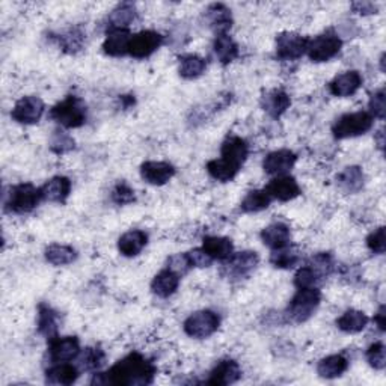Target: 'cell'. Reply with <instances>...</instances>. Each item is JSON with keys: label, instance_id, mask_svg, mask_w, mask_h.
<instances>
[{"label": "cell", "instance_id": "cell-32", "mask_svg": "<svg viewBox=\"0 0 386 386\" xmlns=\"http://www.w3.org/2000/svg\"><path fill=\"white\" fill-rule=\"evenodd\" d=\"M59 319L57 312L48 305H40L38 308V332L44 335L48 341L57 336Z\"/></svg>", "mask_w": 386, "mask_h": 386}, {"label": "cell", "instance_id": "cell-15", "mask_svg": "<svg viewBox=\"0 0 386 386\" xmlns=\"http://www.w3.org/2000/svg\"><path fill=\"white\" fill-rule=\"evenodd\" d=\"M362 83H364V79H362L360 72L356 70H348L333 77V80L329 83V92L333 96H338V99H346V96L356 94L360 89Z\"/></svg>", "mask_w": 386, "mask_h": 386}, {"label": "cell", "instance_id": "cell-35", "mask_svg": "<svg viewBox=\"0 0 386 386\" xmlns=\"http://www.w3.org/2000/svg\"><path fill=\"white\" fill-rule=\"evenodd\" d=\"M270 204H272V197L269 195L268 190L255 189L246 193V197L240 204V209L245 213H260L265 209H269Z\"/></svg>", "mask_w": 386, "mask_h": 386}, {"label": "cell", "instance_id": "cell-30", "mask_svg": "<svg viewBox=\"0 0 386 386\" xmlns=\"http://www.w3.org/2000/svg\"><path fill=\"white\" fill-rule=\"evenodd\" d=\"M348 368V360L343 355H331L323 358L319 365H317V373L319 376L323 379H336L343 376V374Z\"/></svg>", "mask_w": 386, "mask_h": 386}, {"label": "cell", "instance_id": "cell-28", "mask_svg": "<svg viewBox=\"0 0 386 386\" xmlns=\"http://www.w3.org/2000/svg\"><path fill=\"white\" fill-rule=\"evenodd\" d=\"M368 316L364 311L347 309L336 319L338 329L346 333H359L368 326Z\"/></svg>", "mask_w": 386, "mask_h": 386}, {"label": "cell", "instance_id": "cell-46", "mask_svg": "<svg viewBox=\"0 0 386 386\" xmlns=\"http://www.w3.org/2000/svg\"><path fill=\"white\" fill-rule=\"evenodd\" d=\"M167 269L175 272L178 276L186 275L192 269V264H190L187 253H174V255L169 257L167 258Z\"/></svg>", "mask_w": 386, "mask_h": 386}, {"label": "cell", "instance_id": "cell-7", "mask_svg": "<svg viewBox=\"0 0 386 386\" xmlns=\"http://www.w3.org/2000/svg\"><path fill=\"white\" fill-rule=\"evenodd\" d=\"M221 326V317L211 309H201L190 314L186 319L183 328L184 332L195 340H205L217 332Z\"/></svg>", "mask_w": 386, "mask_h": 386}, {"label": "cell", "instance_id": "cell-33", "mask_svg": "<svg viewBox=\"0 0 386 386\" xmlns=\"http://www.w3.org/2000/svg\"><path fill=\"white\" fill-rule=\"evenodd\" d=\"M338 186L346 193H358L364 187V171L359 166H347L344 171L338 175Z\"/></svg>", "mask_w": 386, "mask_h": 386}, {"label": "cell", "instance_id": "cell-47", "mask_svg": "<svg viewBox=\"0 0 386 386\" xmlns=\"http://www.w3.org/2000/svg\"><path fill=\"white\" fill-rule=\"evenodd\" d=\"M367 246L373 253H377V255H383L386 250V241H385V226H379L374 229L373 233L367 237Z\"/></svg>", "mask_w": 386, "mask_h": 386}, {"label": "cell", "instance_id": "cell-48", "mask_svg": "<svg viewBox=\"0 0 386 386\" xmlns=\"http://www.w3.org/2000/svg\"><path fill=\"white\" fill-rule=\"evenodd\" d=\"M57 40H59V44L62 45L64 50H67L68 53H75L82 47L83 33H80L79 31H70L65 35H60Z\"/></svg>", "mask_w": 386, "mask_h": 386}, {"label": "cell", "instance_id": "cell-20", "mask_svg": "<svg viewBox=\"0 0 386 386\" xmlns=\"http://www.w3.org/2000/svg\"><path fill=\"white\" fill-rule=\"evenodd\" d=\"M205 21L216 35L228 33L233 26L231 9H228L222 4H213L205 11Z\"/></svg>", "mask_w": 386, "mask_h": 386}, {"label": "cell", "instance_id": "cell-9", "mask_svg": "<svg viewBox=\"0 0 386 386\" xmlns=\"http://www.w3.org/2000/svg\"><path fill=\"white\" fill-rule=\"evenodd\" d=\"M44 111H45V104L40 96L26 95V96H21V99L14 104V107H12L11 118L18 124L32 126L38 123V121L43 118Z\"/></svg>", "mask_w": 386, "mask_h": 386}, {"label": "cell", "instance_id": "cell-19", "mask_svg": "<svg viewBox=\"0 0 386 386\" xmlns=\"http://www.w3.org/2000/svg\"><path fill=\"white\" fill-rule=\"evenodd\" d=\"M148 243V236L142 229H130L118 238V250L123 257H138Z\"/></svg>", "mask_w": 386, "mask_h": 386}, {"label": "cell", "instance_id": "cell-18", "mask_svg": "<svg viewBox=\"0 0 386 386\" xmlns=\"http://www.w3.org/2000/svg\"><path fill=\"white\" fill-rule=\"evenodd\" d=\"M240 377L241 368L237 362L234 359H224L211 370L207 383L216 386H226L236 383Z\"/></svg>", "mask_w": 386, "mask_h": 386}, {"label": "cell", "instance_id": "cell-3", "mask_svg": "<svg viewBox=\"0 0 386 386\" xmlns=\"http://www.w3.org/2000/svg\"><path fill=\"white\" fill-rule=\"evenodd\" d=\"M52 119L64 128H80L87 123V106L76 95H68L65 100L53 106Z\"/></svg>", "mask_w": 386, "mask_h": 386}, {"label": "cell", "instance_id": "cell-2", "mask_svg": "<svg viewBox=\"0 0 386 386\" xmlns=\"http://www.w3.org/2000/svg\"><path fill=\"white\" fill-rule=\"evenodd\" d=\"M321 302V293L317 287L309 288H297L296 294L290 300L285 311L287 320L293 323H305L308 321L314 312L317 311Z\"/></svg>", "mask_w": 386, "mask_h": 386}, {"label": "cell", "instance_id": "cell-38", "mask_svg": "<svg viewBox=\"0 0 386 386\" xmlns=\"http://www.w3.org/2000/svg\"><path fill=\"white\" fill-rule=\"evenodd\" d=\"M207 172L213 180L228 183V181H233L237 177L238 169L226 163L224 159H214L207 163Z\"/></svg>", "mask_w": 386, "mask_h": 386}, {"label": "cell", "instance_id": "cell-8", "mask_svg": "<svg viewBox=\"0 0 386 386\" xmlns=\"http://www.w3.org/2000/svg\"><path fill=\"white\" fill-rule=\"evenodd\" d=\"M260 263V257L257 252L253 250H243L233 253L226 261H224L222 273L228 280H243L249 276Z\"/></svg>", "mask_w": 386, "mask_h": 386}, {"label": "cell", "instance_id": "cell-16", "mask_svg": "<svg viewBox=\"0 0 386 386\" xmlns=\"http://www.w3.org/2000/svg\"><path fill=\"white\" fill-rule=\"evenodd\" d=\"M249 155V147L245 139L240 136H229L224 140L221 148V159L238 169L245 165Z\"/></svg>", "mask_w": 386, "mask_h": 386}, {"label": "cell", "instance_id": "cell-36", "mask_svg": "<svg viewBox=\"0 0 386 386\" xmlns=\"http://www.w3.org/2000/svg\"><path fill=\"white\" fill-rule=\"evenodd\" d=\"M44 257L47 263L59 268V265H68L71 263H75L77 258V252L75 248H71L68 245L53 243L45 249Z\"/></svg>", "mask_w": 386, "mask_h": 386}, {"label": "cell", "instance_id": "cell-22", "mask_svg": "<svg viewBox=\"0 0 386 386\" xmlns=\"http://www.w3.org/2000/svg\"><path fill=\"white\" fill-rule=\"evenodd\" d=\"M261 240L263 243L268 248H270L272 250L282 249L285 246H290V241H292V231H290L288 225L282 222H275L263 229Z\"/></svg>", "mask_w": 386, "mask_h": 386}, {"label": "cell", "instance_id": "cell-25", "mask_svg": "<svg viewBox=\"0 0 386 386\" xmlns=\"http://www.w3.org/2000/svg\"><path fill=\"white\" fill-rule=\"evenodd\" d=\"M180 280L181 276H178L175 272L169 270L167 268L165 270H162L160 273H157L154 276V280L151 281V292L162 299H167L171 297L180 285Z\"/></svg>", "mask_w": 386, "mask_h": 386}, {"label": "cell", "instance_id": "cell-45", "mask_svg": "<svg viewBox=\"0 0 386 386\" xmlns=\"http://www.w3.org/2000/svg\"><path fill=\"white\" fill-rule=\"evenodd\" d=\"M111 198L116 205H128L131 202H135L136 195L135 190H133L127 183H118L111 193Z\"/></svg>", "mask_w": 386, "mask_h": 386}, {"label": "cell", "instance_id": "cell-6", "mask_svg": "<svg viewBox=\"0 0 386 386\" xmlns=\"http://www.w3.org/2000/svg\"><path fill=\"white\" fill-rule=\"evenodd\" d=\"M341 47H343V41L340 36L332 31H328L308 41L307 55L312 62H317V64L328 62V60L333 59L338 53L341 52Z\"/></svg>", "mask_w": 386, "mask_h": 386}, {"label": "cell", "instance_id": "cell-49", "mask_svg": "<svg viewBox=\"0 0 386 386\" xmlns=\"http://www.w3.org/2000/svg\"><path fill=\"white\" fill-rule=\"evenodd\" d=\"M187 257H189V260H190L192 268L204 269V268H210V265L213 264L211 257H210L209 253L205 252L202 248L192 249L190 252H187Z\"/></svg>", "mask_w": 386, "mask_h": 386}, {"label": "cell", "instance_id": "cell-27", "mask_svg": "<svg viewBox=\"0 0 386 386\" xmlns=\"http://www.w3.org/2000/svg\"><path fill=\"white\" fill-rule=\"evenodd\" d=\"M79 367L68 362H57L45 373V382L50 385H72L79 379Z\"/></svg>", "mask_w": 386, "mask_h": 386}, {"label": "cell", "instance_id": "cell-40", "mask_svg": "<svg viewBox=\"0 0 386 386\" xmlns=\"http://www.w3.org/2000/svg\"><path fill=\"white\" fill-rule=\"evenodd\" d=\"M309 268L317 273V276L320 277V281L323 280V277L329 276L332 272H333V260L331 257V253H326V252H321V253H317V255H314L311 258V261L308 263Z\"/></svg>", "mask_w": 386, "mask_h": 386}, {"label": "cell", "instance_id": "cell-14", "mask_svg": "<svg viewBox=\"0 0 386 386\" xmlns=\"http://www.w3.org/2000/svg\"><path fill=\"white\" fill-rule=\"evenodd\" d=\"M175 175V167L167 162L150 160L140 165V177L151 186H165Z\"/></svg>", "mask_w": 386, "mask_h": 386}, {"label": "cell", "instance_id": "cell-23", "mask_svg": "<svg viewBox=\"0 0 386 386\" xmlns=\"http://www.w3.org/2000/svg\"><path fill=\"white\" fill-rule=\"evenodd\" d=\"M41 193H43V199L45 201L64 204L71 193V181L68 177L56 175L48 180L47 183L41 187Z\"/></svg>", "mask_w": 386, "mask_h": 386}, {"label": "cell", "instance_id": "cell-31", "mask_svg": "<svg viewBox=\"0 0 386 386\" xmlns=\"http://www.w3.org/2000/svg\"><path fill=\"white\" fill-rule=\"evenodd\" d=\"M205 68H207V64H205L204 57L198 55H183L178 59V75L186 79V80H193L201 77Z\"/></svg>", "mask_w": 386, "mask_h": 386}, {"label": "cell", "instance_id": "cell-12", "mask_svg": "<svg viewBox=\"0 0 386 386\" xmlns=\"http://www.w3.org/2000/svg\"><path fill=\"white\" fill-rule=\"evenodd\" d=\"M80 352V341L77 336H56L50 340V346H48V355L55 364L75 360L79 358Z\"/></svg>", "mask_w": 386, "mask_h": 386}, {"label": "cell", "instance_id": "cell-29", "mask_svg": "<svg viewBox=\"0 0 386 386\" xmlns=\"http://www.w3.org/2000/svg\"><path fill=\"white\" fill-rule=\"evenodd\" d=\"M214 55L221 64L228 65L238 57V45L228 33L216 35L213 43Z\"/></svg>", "mask_w": 386, "mask_h": 386}, {"label": "cell", "instance_id": "cell-13", "mask_svg": "<svg viewBox=\"0 0 386 386\" xmlns=\"http://www.w3.org/2000/svg\"><path fill=\"white\" fill-rule=\"evenodd\" d=\"M297 162V155L290 150H277L272 151L264 157L263 169L265 174L273 177L287 175L294 167Z\"/></svg>", "mask_w": 386, "mask_h": 386}, {"label": "cell", "instance_id": "cell-17", "mask_svg": "<svg viewBox=\"0 0 386 386\" xmlns=\"http://www.w3.org/2000/svg\"><path fill=\"white\" fill-rule=\"evenodd\" d=\"M272 199L281 201V202H288L293 201L300 195V186L296 181V178L290 177V175H281V177H275L269 186L265 187Z\"/></svg>", "mask_w": 386, "mask_h": 386}, {"label": "cell", "instance_id": "cell-42", "mask_svg": "<svg viewBox=\"0 0 386 386\" xmlns=\"http://www.w3.org/2000/svg\"><path fill=\"white\" fill-rule=\"evenodd\" d=\"M373 118L385 119L386 115V94H385V88H380L377 91H374L370 96L368 101V111H367Z\"/></svg>", "mask_w": 386, "mask_h": 386}, {"label": "cell", "instance_id": "cell-21", "mask_svg": "<svg viewBox=\"0 0 386 386\" xmlns=\"http://www.w3.org/2000/svg\"><path fill=\"white\" fill-rule=\"evenodd\" d=\"M131 36L128 29H109L103 43V52L112 57L128 55Z\"/></svg>", "mask_w": 386, "mask_h": 386}, {"label": "cell", "instance_id": "cell-5", "mask_svg": "<svg viewBox=\"0 0 386 386\" xmlns=\"http://www.w3.org/2000/svg\"><path fill=\"white\" fill-rule=\"evenodd\" d=\"M43 199L41 189L31 183H21L11 187L5 201V209L14 214H28L38 207Z\"/></svg>", "mask_w": 386, "mask_h": 386}, {"label": "cell", "instance_id": "cell-51", "mask_svg": "<svg viewBox=\"0 0 386 386\" xmlns=\"http://www.w3.org/2000/svg\"><path fill=\"white\" fill-rule=\"evenodd\" d=\"M374 323H376L377 324V328L382 331V332H385V326H386V320H385V307L382 305L380 308H379V311L376 312V314H374Z\"/></svg>", "mask_w": 386, "mask_h": 386}, {"label": "cell", "instance_id": "cell-41", "mask_svg": "<svg viewBox=\"0 0 386 386\" xmlns=\"http://www.w3.org/2000/svg\"><path fill=\"white\" fill-rule=\"evenodd\" d=\"M365 358H367V362H368V365L371 368L377 370V371L385 370V367H386V348H385V344L380 343V341L371 344L368 347V350H367Z\"/></svg>", "mask_w": 386, "mask_h": 386}, {"label": "cell", "instance_id": "cell-50", "mask_svg": "<svg viewBox=\"0 0 386 386\" xmlns=\"http://www.w3.org/2000/svg\"><path fill=\"white\" fill-rule=\"evenodd\" d=\"M352 9L359 16H370V14H376L377 5L373 2H355L352 4Z\"/></svg>", "mask_w": 386, "mask_h": 386}, {"label": "cell", "instance_id": "cell-10", "mask_svg": "<svg viewBox=\"0 0 386 386\" xmlns=\"http://www.w3.org/2000/svg\"><path fill=\"white\" fill-rule=\"evenodd\" d=\"M309 38L296 32H282L276 36V56L281 60H296L307 53Z\"/></svg>", "mask_w": 386, "mask_h": 386}, {"label": "cell", "instance_id": "cell-26", "mask_svg": "<svg viewBox=\"0 0 386 386\" xmlns=\"http://www.w3.org/2000/svg\"><path fill=\"white\" fill-rule=\"evenodd\" d=\"M290 106H292V99L282 89H273L261 99V107L272 118H280L281 115H284Z\"/></svg>", "mask_w": 386, "mask_h": 386}, {"label": "cell", "instance_id": "cell-34", "mask_svg": "<svg viewBox=\"0 0 386 386\" xmlns=\"http://www.w3.org/2000/svg\"><path fill=\"white\" fill-rule=\"evenodd\" d=\"M136 14V6L133 4H119L109 16V29H128Z\"/></svg>", "mask_w": 386, "mask_h": 386}, {"label": "cell", "instance_id": "cell-11", "mask_svg": "<svg viewBox=\"0 0 386 386\" xmlns=\"http://www.w3.org/2000/svg\"><path fill=\"white\" fill-rule=\"evenodd\" d=\"M163 44V36L155 31H140L131 36L128 55L135 59L151 56Z\"/></svg>", "mask_w": 386, "mask_h": 386}, {"label": "cell", "instance_id": "cell-44", "mask_svg": "<svg viewBox=\"0 0 386 386\" xmlns=\"http://www.w3.org/2000/svg\"><path fill=\"white\" fill-rule=\"evenodd\" d=\"M320 281V277L317 273L314 272L308 264H305L304 268H300L296 275H294V285L296 288H309V287H316V284Z\"/></svg>", "mask_w": 386, "mask_h": 386}, {"label": "cell", "instance_id": "cell-39", "mask_svg": "<svg viewBox=\"0 0 386 386\" xmlns=\"http://www.w3.org/2000/svg\"><path fill=\"white\" fill-rule=\"evenodd\" d=\"M270 263L277 269H293L299 263V253L290 246L272 250Z\"/></svg>", "mask_w": 386, "mask_h": 386}, {"label": "cell", "instance_id": "cell-1", "mask_svg": "<svg viewBox=\"0 0 386 386\" xmlns=\"http://www.w3.org/2000/svg\"><path fill=\"white\" fill-rule=\"evenodd\" d=\"M155 367L140 353L133 352L118 360L107 373L95 374L92 383H111L118 386H143L153 383Z\"/></svg>", "mask_w": 386, "mask_h": 386}, {"label": "cell", "instance_id": "cell-52", "mask_svg": "<svg viewBox=\"0 0 386 386\" xmlns=\"http://www.w3.org/2000/svg\"><path fill=\"white\" fill-rule=\"evenodd\" d=\"M377 145H379L380 150H383V147H385V133H383V128H380L377 131Z\"/></svg>", "mask_w": 386, "mask_h": 386}, {"label": "cell", "instance_id": "cell-24", "mask_svg": "<svg viewBox=\"0 0 386 386\" xmlns=\"http://www.w3.org/2000/svg\"><path fill=\"white\" fill-rule=\"evenodd\" d=\"M202 249L209 253L213 261H226L234 253L231 238L209 236L202 240Z\"/></svg>", "mask_w": 386, "mask_h": 386}, {"label": "cell", "instance_id": "cell-4", "mask_svg": "<svg viewBox=\"0 0 386 386\" xmlns=\"http://www.w3.org/2000/svg\"><path fill=\"white\" fill-rule=\"evenodd\" d=\"M374 124V118L367 111L346 114L338 118L332 126V135L335 139L343 140L365 135Z\"/></svg>", "mask_w": 386, "mask_h": 386}, {"label": "cell", "instance_id": "cell-43", "mask_svg": "<svg viewBox=\"0 0 386 386\" xmlns=\"http://www.w3.org/2000/svg\"><path fill=\"white\" fill-rule=\"evenodd\" d=\"M75 139L62 130H56L50 140V150L56 154H65L75 148Z\"/></svg>", "mask_w": 386, "mask_h": 386}, {"label": "cell", "instance_id": "cell-37", "mask_svg": "<svg viewBox=\"0 0 386 386\" xmlns=\"http://www.w3.org/2000/svg\"><path fill=\"white\" fill-rule=\"evenodd\" d=\"M106 355L100 347H88L79 355V368L84 371L100 370L104 365Z\"/></svg>", "mask_w": 386, "mask_h": 386}]
</instances>
